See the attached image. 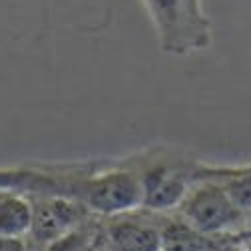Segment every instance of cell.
<instances>
[{
	"mask_svg": "<svg viewBox=\"0 0 251 251\" xmlns=\"http://www.w3.org/2000/svg\"><path fill=\"white\" fill-rule=\"evenodd\" d=\"M134 164L142 177L144 205L155 213L176 211L198 179L201 162L176 150H150L134 155Z\"/></svg>",
	"mask_w": 251,
	"mask_h": 251,
	"instance_id": "cell-1",
	"label": "cell"
},
{
	"mask_svg": "<svg viewBox=\"0 0 251 251\" xmlns=\"http://www.w3.org/2000/svg\"><path fill=\"white\" fill-rule=\"evenodd\" d=\"M146 8L160 50L170 56H190L211 44V22L201 0H140Z\"/></svg>",
	"mask_w": 251,
	"mask_h": 251,
	"instance_id": "cell-2",
	"label": "cell"
},
{
	"mask_svg": "<svg viewBox=\"0 0 251 251\" xmlns=\"http://www.w3.org/2000/svg\"><path fill=\"white\" fill-rule=\"evenodd\" d=\"M176 213L207 235H245L249 224V213L231 200L222 183L209 177H200L192 185Z\"/></svg>",
	"mask_w": 251,
	"mask_h": 251,
	"instance_id": "cell-3",
	"label": "cell"
},
{
	"mask_svg": "<svg viewBox=\"0 0 251 251\" xmlns=\"http://www.w3.org/2000/svg\"><path fill=\"white\" fill-rule=\"evenodd\" d=\"M166 213L146 207L106 217L100 239L106 251H162V227Z\"/></svg>",
	"mask_w": 251,
	"mask_h": 251,
	"instance_id": "cell-4",
	"label": "cell"
},
{
	"mask_svg": "<svg viewBox=\"0 0 251 251\" xmlns=\"http://www.w3.org/2000/svg\"><path fill=\"white\" fill-rule=\"evenodd\" d=\"M28 198L32 201V227L28 235L40 245H50L94 215L84 203L72 198L50 194H32Z\"/></svg>",
	"mask_w": 251,
	"mask_h": 251,
	"instance_id": "cell-5",
	"label": "cell"
},
{
	"mask_svg": "<svg viewBox=\"0 0 251 251\" xmlns=\"http://www.w3.org/2000/svg\"><path fill=\"white\" fill-rule=\"evenodd\" d=\"M245 235H207L192 227L177 213L164 217L162 251H231Z\"/></svg>",
	"mask_w": 251,
	"mask_h": 251,
	"instance_id": "cell-6",
	"label": "cell"
},
{
	"mask_svg": "<svg viewBox=\"0 0 251 251\" xmlns=\"http://www.w3.org/2000/svg\"><path fill=\"white\" fill-rule=\"evenodd\" d=\"M209 177L222 183L231 200L251 215V164L245 166H207L200 164L198 179ZM196 179V181H198Z\"/></svg>",
	"mask_w": 251,
	"mask_h": 251,
	"instance_id": "cell-7",
	"label": "cell"
},
{
	"mask_svg": "<svg viewBox=\"0 0 251 251\" xmlns=\"http://www.w3.org/2000/svg\"><path fill=\"white\" fill-rule=\"evenodd\" d=\"M32 227V201L26 194L0 192V237H26Z\"/></svg>",
	"mask_w": 251,
	"mask_h": 251,
	"instance_id": "cell-8",
	"label": "cell"
},
{
	"mask_svg": "<svg viewBox=\"0 0 251 251\" xmlns=\"http://www.w3.org/2000/svg\"><path fill=\"white\" fill-rule=\"evenodd\" d=\"M98 239H100V229L98 231L92 229L90 224L84 222L82 226L70 229L68 233L52 241L48 245V251H92L98 245Z\"/></svg>",
	"mask_w": 251,
	"mask_h": 251,
	"instance_id": "cell-9",
	"label": "cell"
},
{
	"mask_svg": "<svg viewBox=\"0 0 251 251\" xmlns=\"http://www.w3.org/2000/svg\"><path fill=\"white\" fill-rule=\"evenodd\" d=\"M0 251H30L26 237H0Z\"/></svg>",
	"mask_w": 251,
	"mask_h": 251,
	"instance_id": "cell-10",
	"label": "cell"
},
{
	"mask_svg": "<svg viewBox=\"0 0 251 251\" xmlns=\"http://www.w3.org/2000/svg\"><path fill=\"white\" fill-rule=\"evenodd\" d=\"M245 237H251V215H249V224H247V231H245Z\"/></svg>",
	"mask_w": 251,
	"mask_h": 251,
	"instance_id": "cell-11",
	"label": "cell"
},
{
	"mask_svg": "<svg viewBox=\"0 0 251 251\" xmlns=\"http://www.w3.org/2000/svg\"><path fill=\"white\" fill-rule=\"evenodd\" d=\"M247 251H251V237H247Z\"/></svg>",
	"mask_w": 251,
	"mask_h": 251,
	"instance_id": "cell-12",
	"label": "cell"
}]
</instances>
